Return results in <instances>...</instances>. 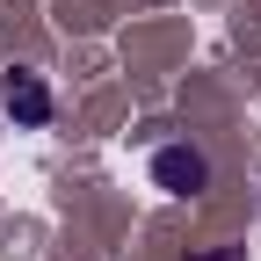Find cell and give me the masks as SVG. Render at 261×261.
<instances>
[{
  "instance_id": "1",
  "label": "cell",
  "mask_w": 261,
  "mask_h": 261,
  "mask_svg": "<svg viewBox=\"0 0 261 261\" xmlns=\"http://www.w3.org/2000/svg\"><path fill=\"white\" fill-rule=\"evenodd\" d=\"M0 116L15 130H44L51 123V87L29 73V65H8V73H0Z\"/></svg>"
},
{
  "instance_id": "2",
  "label": "cell",
  "mask_w": 261,
  "mask_h": 261,
  "mask_svg": "<svg viewBox=\"0 0 261 261\" xmlns=\"http://www.w3.org/2000/svg\"><path fill=\"white\" fill-rule=\"evenodd\" d=\"M152 189H167V196H203V189H211V160L196 152V145H160V152H152Z\"/></svg>"
},
{
  "instance_id": "3",
  "label": "cell",
  "mask_w": 261,
  "mask_h": 261,
  "mask_svg": "<svg viewBox=\"0 0 261 261\" xmlns=\"http://www.w3.org/2000/svg\"><path fill=\"white\" fill-rule=\"evenodd\" d=\"M189 261H247V247H211V254H189Z\"/></svg>"
}]
</instances>
